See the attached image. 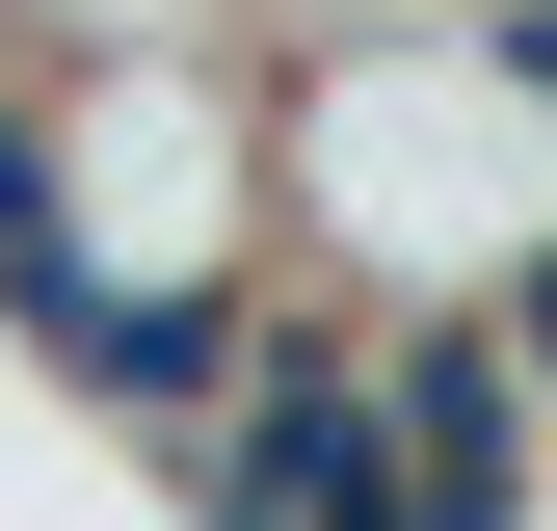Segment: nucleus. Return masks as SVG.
<instances>
[{
	"label": "nucleus",
	"mask_w": 557,
	"mask_h": 531,
	"mask_svg": "<svg viewBox=\"0 0 557 531\" xmlns=\"http://www.w3.org/2000/svg\"><path fill=\"white\" fill-rule=\"evenodd\" d=\"M505 346H531V398H557V239H531V266H505Z\"/></svg>",
	"instance_id": "20e7f679"
},
{
	"label": "nucleus",
	"mask_w": 557,
	"mask_h": 531,
	"mask_svg": "<svg viewBox=\"0 0 557 531\" xmlns=\"http://www.w3.org/2000/svg\"><path fill=\"white\" fill-rule=\"evenodd\" d=\"M478 27H505V53H531V81H557V0H478Z\"/></svg>",
	"instance_id": "39448f33"
},
{
	"label": "nucleus",
	"mask_w": 557,
	"mask_h": 531,
	"mask_svg": "<svg viewBox=\"0 0 557 531\" xmlns=\"http://www.w3.org/2000/svg\"><path fill=\"white\" fill-rule=\"evenodd\" d=\"M186 531H425L398 505V346L265 319V372L186 425Z\"/></svg>",
	"instance_id": "f03ea898"
},
{
	"label": "nucleus",
	"mask_w": 557,
	"mask_h": 531,
	"mask_svg": "<svg viewBox=\"0 0 557 531\" xmlns=\"http://www.w3.org/2000/svg\"><path fill=\"white\" fill-rule=\"evenodd\" d=\"M319 213L372 266H478V239L531 266L557 239V81L505 27H478V53H345V81H319Z\"/></svg>",
	"instance_id": "f257e3e1"
},
{
	"label": "nucleus",
	"mask_w": 557,
	"mask_h": 531,
	"mask_svg": "<svg viewBox=\"0 0 557 531\" xmlns=\"http://www.w3.org/2000/svg\"><path fill=\"white\" fill-rule=\"evenodd\" d=\"M531 425L557 398H531L505 319H398V505L425 531H531Z\"/></svg>",
	"instance_id": "7ed1b4c3"
}]
</instances>
